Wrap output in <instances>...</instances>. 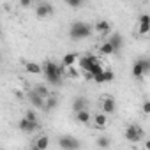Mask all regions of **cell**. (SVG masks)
Wrapping results in <instances>:
<instances>
[{
    "instance_id": "6",
    "label": "cell",
    "mask_w": 150,
    "mask_h": 150,
    "mask_svg": "<svg viewBox=\"0 0 150 150\" xmlns=\"http://www.w3.org/2000/svg\"><path fill=\"white\" fill-rule=\"evenodd\" d=\"M55 13V7L50 4V2H39L35 6V14L37 18H48V16H53Z\"/></svg>"
},
{
    "instance_id": "12",
    "label": "cell",
    "mask_w": 150,
    "mask_h": 150,
    "mask_svg": "<svg viewBox=\"0 0 150 150\" xmlns=\"http://www.w3.org/2000/svg\"><path fill=\"white\" fill-rule=\"evenodd\" d=\"M27 99H28V103H30L34 108H37V110H44V99L39 97L34 90H30V92L27 94Z\"/></svg>"
},
{
    "instance_id": "31",
    "label": "cell",
    "mask_w": 150,
    "mask_h": 150,
    "mask_svg": "<svg viewBox=\"0 0 150 150\" xmlns=\"http://www.w3.org/2000/svg\"><path fill=\"white\" fill-rule=\"evenodd\" d=\"M0 30H2V23H0Z\"/></svg>"
},
{
    "instance_id": "17",
    "label": "cell",
    "mask_w": 150,
    "mask_h": 150,
    "mask_svg": "<svg viewBox=\"0 0 150 150\" xmlns=\"http://www.w3.org/2000/svg\"><path fill=\"white\" fill-rule=\"evenodd\" d=\"M72 110H74V113L87 110V99L85 97H74L72 99Z\"/></svg>"
},
{
    "instance_id": "5",
    "label": "cell",
    "mask_w": 150,
    "mask_h": 150,
    "mask_svg": "<svg viewBox=\"0 0 150 150\" xmlns=\"http://www.w3.org/2000/svg\"><path fill=\"white\" fill-rule=\"evenodd\" d=\"M58 146H60L62 150H80L81 143H80L78 138L65 134V136H60V138H58Z\"/></svg>"
},
{
    "instance_id": "30",
    "label": "cell",
    "mask_w": 150,
    "mask_h": 150,
    "mask_svg": "<svg viewBox=\"0 0 150 150\" xmlns=\"http://www.w3.org/2000/svg\"><path fill=\"white\" fill-rule=\"evenodd\" d=\"M30 150H39V148H37V146H35V145L32 143V146H30Z\"/></svg>"
},
{
    "instance_id": "27",
    "label": "cell",
    "mask_w": 150,
    "mask_h": 150,
    "mask_svg": "<svg viewBox=\"0 0 150 150\" xmlns=\"http://www.w3.org/2000/svg\"><path fill=\"white\" fill-rule=\"evenodd\" d=\"M65 4H67L69 7H72V9H78V7H81V6H83L81 0H67Z\"/></svg>"
},
{
    "instance_id": "11",
    "label": "cell",
    "mask_w": 150,
    "mask_h": 150,
    "mask_svg": "<svg viewBox=\"0 0 150 150\" xmlns=\"http://www.w3.org/2000/svg\"><path fill=\"white\" fill-rule=\"evenodd\" d=\"M115 110H117L115 97L106 96V97L103 99V113H104V115H111V113H115Z\"/></svg>"
},
{
    "instance_id": "8",
    "label": "cell",
    "mask_w": 150,
    "mask_h": 150,
    "mask_svg": "<svg viewBox=\"0 0 150 150\" xmlns=\"http://www.w3.org/2000/svg\"><path fill=\"white\" fill-rule=\"evenodd\" d=\"M96 64H99V60H97V57H94V55L80 57V69L85 71V72H88V69H90L92 65H96Z\"/></svg>"
},
{
    "instance_id": "4",
    "label": "cell",
    "mask_w": 150,
    "mask_h": 150,
    "mask_svg": "<svg viewBox=\"0 0 150 150\" xmlns=\"http://www.w3.org/2000/svg\"><path fill=\"white\" fill-rule=\"evenodd\" d=\"M148 72H150V60L148 58H139L132 64V76L134 78H141Z\"/></svg>"
},
{
    "instance_id": "15",
    "label": "cell",
    "mask_w": 150,
    "mask_h": 150,
    "mask_svg": "<svg viewBox=\"0 0 150 150\" xmlns=\"http://www.w3.org/2000/svg\"><path fill=\"white\" fill-rule=\"evenodd\" d=\"M108 125V115L104 113H96L94 115V127L96 129H104Z\"/></svg>"
},
{
    "instance_id": "16",
    "label": "cell",
    "mask_w": 150,
    "mask_h": 150,
    "mask_svg": "<svg viewBox=\"0 0 150 150\" xmlns=\"http://www.w3.org/2000/svg\"><path fill=\"white\" fill-rule=\"evenodd\" d=\"M23 67H25V71H27L28 74H41V72H42V67H41V64H37V62H25Z\"/></svg>"
},
{
    "instance_id": "28",
    "label": "cell",
    "mask_w": 150,
    "mask_h": 150,
    "mask_svg": "<svg viewBox=\"0 0 150 150\" xmlns=\"http://www.w3.org/2000/svg\"><path fill=\"white\" fill-rule=\"evenodd\" d=\"M143 113H145V115H148V113H150V101H148V99L143 103Z\"/></svg>"
},
{
    "instance_id": "1",
    "label": "cell",
    "mask_w": 150,
    "mask_h": 150,
    "mask_svg": "<svg viewBox=\"0 0 150 150\" xmlns=\"http://www.w3.org/2000/svg\"><path fill=\"white\" fill-rule=\"evenodd\" d=\"M42 74H44V78L50 85H55L58 87L62 83V78H64V74H65V69L60 65V64H55L53 60H46L42 65Z\"/></svg>"
},
{
    "instance_id": "10",
    "label": "cell",
    "mask_w": 150,
    "mask_h": 150,
    "mask_svg": "<svg viewBox=\"0 0 150 150\" xmlns=\"http://www.w3.org/2000/svg\"><path fill=\"white\" fill-rule=\"evenodd\" d=\"M97 34H101V35H110L111 34V25H110V21H106V20H99L94 27H92Z\"/></svg>"
},
{
    "instance_id": "18",
    "label": "cell",
    "mask_w": 150,
    "mask_h": 150,
    "mask_svg": "<svg viewBox=\"0 0 150 150\" xmlns=\"http://www.w3.org/2000/svg\"><path fill=\"white\" fill-rule=\"evenodd\" d=\"M34 145H35L39 150H48V146H50V138H48L46 134H41V136H37V139L34 141Z\"/></svg>"
},
{
    "instance_id": "23",
    "label": "cell",
    "mask_w": 150,
    "mask_h": 150,
    "mask_svg": "<svg viewBox=\"0 0 150 150\" xmlns=\"http://www.w3.org/2000/svg\"><path fill=\"white\" fill-rule=\"evenodd\" d=\"M115 80V74H113V71H110V69H104L103 71V81L104 83H110V81H113Z\"/></svg>"
},
{
    "instance_id": "14",
    "label": "cell",
    "mask_w": 150,
    "mask_h": 150,
    "mask_svg": "<svg viewBox=\"0 0 150 150\" xmlns=\"http://www.w3.org/2000/svg\"><path fill=\"white\" fill-rule=\"evenodd\" d=\"M76 60H78V55L76 53H65V57L62 58V67L64 69H69V67H74V64H76Z\"/></svg>"
},
{
    "instance_id": "2",
    "label": "cell",
    "mask_w": 150,
    "mask_h": 150,
    "mask_svg": "<svg viewBox=\"0 0 150 150\" xmlns=\"http://www.w3.org/2000/svg\"><path fill=\"white\" fill-rule=\"evenodd\" d=\"M94 28L90 23L87 21H72L71 27H69V37L72 41H83V39H88L92 35Z\"/></svg>"
},
{
    "instance_id": "13",
    "label": "cell",
    "mask_w": 150,
    "mask_h": 150,
    "mask_svg": "<svg viewBox=\"0 0 150 150\" xmlns=\"http://www.w3.org/2000/svg\"><path fill=\"white\" fill-rule=\"evenodd\" d=\"M138 32H139L141 35H146V34L150 32V14H141V16H139Z\"/></svg>"
},
{
    "instance_id": "19",
    "label": "cell",
    "mask_w": 150,
    "mask_h": 150,
    "mask_svg": "<svg viewBox=\"0 0 150 150\" xmlns=\"http://www.w3.org/2000/svg\"><path fill=\"white\" fill-rule=\"evenodd\" d=\"M92 120V115L88 113V110H83V111H78L76 113V122L80 124H88Z\"/></svg>"
},
{
    "instance_id": "21",
    "label": "cell",
    "mask_w": 150,
    "mask_h": 150,
    "mask_svg": "<svg viewBox=\"0 0 150 150\" xmlns=\"http://www.w3.org/2000/svg\"><path fill=\"white\" fill-rule=\"evenodd\" d=\"M57 104H58V101H57V97H48V99H44V110L46 111H51V110H55L57 108Z\"/></svg>"
},
{
    "instance_id": "22",
    "label": "cell",
    "mask_w": 150,
    "mask_h": 150,
    "mask_svg": "<svg viewBox=\"0 0 150 150\" xmlns=\"http://www.w3.org/2000/svg\"><path fill=\"white\" fill-rule=\"evenodd\" d=\"M110 145H111V139H110V136H99L97 138V146L99 148H110Z\"/></svg>"
},
{
    "instance_id": "3",
    "label": "cell",
    "mask_w": 150,
    "mask_h": 150,
    "mask_svg": "<svg viewBox=\"0 0 150 150\" xmlns=\"http://www.w3.org/2000/svg\"><path fill=\"white\" fill-rule=\"evenodd\" d=\"M143 136H145L143 127H139V125H136V124L127 125V129H125V139H127V141H131V143H139V141L143 139Z\"/></svg>"
},
{
    "instance_id": "29",
    "label": "cell",
    "mask_w": 150,
    "mask_h": 150,
    "mask_svg": "<svg viewBox=\"0 0 150 150\" xmlns=\"http://www.w3.org/2000/svg\"><path fill=\"white\" fill-rule=\"evenodd\" d=\"M20 6H21V7H28V6H30V2H28V0H21Z\"/></svg>"
},
{
    "instance_id": "26",
    "label": "cell",
    "mask_w": 150,
    "mask_h": 150,
    "mask_svg": "<svg viewBox=\"0 0 150 150\" xmlns=\"http://www.w3.org/2000/svg\"><path fill=\"white\" fill-rule=\"evenodd\" d=\"M65 74L69 78H72V80H76V78H80V71L78 69H74V67H69L67 71H65Z\"/></svg>"
},
{
    "instance_id": "32",
    "label": "cell",
    "mask_w": 150,
    "mask_h": 150,
    "mask_svg": "<svg viewBox=\"0 0 150 150\" xmlns=\"http://www.w3.org/2000/svg\"><path fill=\"white\" fill-rule=\"evenodd\" d=\"M0 60H2V58H0Z\"/></svg>"
},
{
    "instance_id": "7",
    "label": "cell",
    "mask_w": 150,
    "mask_h": 150,
    "mask_svg": "<svg viewBox=\"0 0 150 150\" xmlns=\"http://www.w3.org/2000/svg\"><path fill=\"white\" fill-rule=\"evenodd\" d=\"M106 42L113 48V51H115V53H118V51L124 48V37H122V34H118V32L110 34V35H108V39H106Z\"/></svg>"
},
{
    "instance_id": "9",
    "label": "cell",
    "mask_w": 150,
    "mask_h": 150,
    "mask_svg": "<svg viewBox=\"0 0 150 150\" xmlns=\"http://www.w3.org/2000/svg\"><path fill=\"white\" fill-rule=\"evenodd\" d=\"M18 129H20L21 132L30 134V132H34V131L39 129V122H28L27 118H21V120L18 122Z\"/></svg>"
},
{
    "instance_id": "20",
    "label": "cell",
    "mask_w": 150,
    "mask_h": 150,
    "mask_svg": "<svg viewBox=\"0 0 150 150\" xmlns=\"http://www.w3.org/2000/svg\"><path fill=\"white\" fill-rule=\"evenodd\" d=\"M32 90H34L39 97H42V99H48V97H50V90H48V87H44V85H35Z\"/></svg>"
},
{
    "instance_id": "24",
    "label": "cell",
    "mask_w": 150,
    "mask_h": 150,
    "mask_svg": "<svg viewBox=\"0 0 150 150\" xmlns=\"http://www.w3.org/2000/svg\"><path fill=\"white\" fill-rule=\"evenodd\" d=\"M99 51H101L103 55H113V53H115V51H113V48H111V46H110V44H108L106 41H104V42L101 44V48H99Z\"/></svg>"
},
{
    "instance_id": "25",
    "label": "cell",
    "mask_w": 150,
    "mask_h": 150,
    "mask_svg": "<svg viewBox=\"0 0 150 150\" xmlns=\"http://www.w3.org/2000/svg\"><path fill=\"white\" fill-rule=\"evenodd\" d=\"M23 118H27L28 122H39V118H37V111H35V110H28V111L25 113Z\"/></svg>"
}]
</instances>
